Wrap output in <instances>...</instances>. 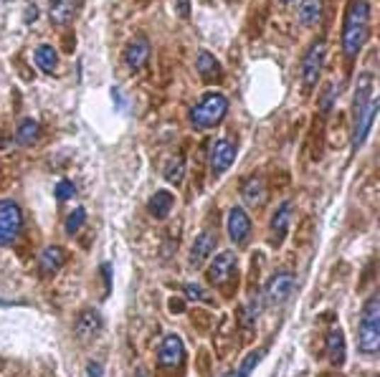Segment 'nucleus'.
Masks as SVG:
<instances>
[{
    "label": "nucleus",
    "mask_w": 380,
    "mask_h": 377,
    "mask_svg": "<svg viewBox=\"0 0 380 377\" xmlns=\"http://www.w3.org/2000/svg\"><path fill=\"white\" fill-rule=\"evenodd\" d=\"M125 61H127V66H130V71H135V74L142 71L150 61V43L145 41V38H137L135 43H130L125 51Z\"/></svg>",
    "instance_id": "6ab92c4d"
},
{
    "label": "nucleus",
    "mask_w": 380,
    "mask_h": 377,
    "mask_svg": "<svg viewBox=\"0 0 380 377\" xmlns=\"http://www.w3.org/2000/svg\"><path fill=\"white\" fill-rule=\"evenodd\" d=\"M74 195H77V190H74L72 180H61V183L56 185V201H72Z\"/></svg>",
    "instance_id": "c85d7f7f"
},
{
    "label": "nucleus",
    "mask_w": 380,
    "mask_h": 377,
    "mask_svg": "<svg viewBox=\"0 0 380 377\" xmlns=\"http://www.w3.org/2000/svg\"><path fill=\"white\" fill-rule=\"evenodd\" d=\"M291 210H294V206H291L289 201H284L276 210H274V215H272V246L274 248H279L281 243H284L286 233H289Z\"/></svg>",
    "instance_id": "9b49d317"
},
{
    "label": "nucleus",
    "mask_w": 380,
    "mask_h": 377,
    "mask_svg": "<svg viewBox=\"0 0 380 377\" xmlns=\"http://www.w3.org/2000/svg\"><path fill=\"white\" fill-rule=\"evenodd\" d=\"M38 137H41V127H38L36 119H23V122L18 124V130H16V140H18V145H23V147L36 145Z\"/></svg>",
    "instance_id": "5701e85b"
},
{
    "label": "nucleus",
    "mask_w": 380,
    "mask_h": 377,
    "mask_svg": "<svg viewBox=\"0 0 380 377\" xmlns=\"http://www.w3.org/2000/svg\"><path fill=\"white\" fill-rule=\"evenodd\" d=\"M172 206H175V198H172L170 190H157V193H155L152 198H150L147 210H150V215H152V218L165 220L167 215H170Z\"/></svg>",
    "instance_id": "aec40b11"
},
{
    "label": "nucleus",
    "mask_w": 380,
    "mask_h": 377,
    "mask_svg": "<svg viewBox=\"0 0 380 377\" xmlns=\"http://www.w3.org/2000/svg\"><path fill=\"white\" fill-rule=\"evenodd\" d=\"M196 69H198V77H201L206 84H218L220 77H223V69H220L218 59H216L213 53H208V51L198 53Z\"/></svg>",
    "instance_id": "dca6fc26"
},
{
    "label": "nucleus",
    "mask_w": 380,
    "mask_h": 377,
    "mask_svg": "<svg viewBox=\"0 0 380 377\" xmlns=\"http://www.w3.org/2000/svg\"><path fill=\"white\" fill-rule=\"evenodd\" d=\"M236 159V142L233 140H218L213 145V152H211V167H213V175H223L228 167L233 165Z\"/></svg>",
    "instance_id": "f8f14e48"
},
{
    "label": "nucleus",
    "mask_w": 380,
    "mask_h": 377,
    "mask_svg": "<svg viewBox=\"0 0 380 377\" xmlns=\"http://www.w3.org/2000/svg\"><path fill=\"white\" fill-rule=\"evenodd\" d=\"M375 114H378V96H373V99L368 101V106L355 117V132H352V145H355V147H360L362 142L368 140L370 127H373V122H375Z\"/></svg>",
    "instance_id": "ddd939ff"
},
{
    "label": "nucleus",
    "mask_w": 380,
    "mask_h": 377,
    "mask_svg": "<svg viewBox=\"0 0 380 377\" xmlns=\"http://www.w3.org/2000/svg\"><path fill=\"white\" fill-rule=\"evenodd\" d=\"M33 61H36V66L43 71V74H54V71H56V64H59L56 48H54V46H48V43H43V46H38L36 53H33Z\"/></svg>",
    "instance_id": "4be33fe9"
},
{
    "label": "nucleus",
    "mask_w": 380,
    "mask_h": 377,
    "mask_svg": "<svg viewBox=\"0 0 380 377\" xmlns=\"http://www.w3.org/2000/svg\"><path fill=\"white\" fill-rule=\"evenodd\" d=\"M183 294H185V299L203 301V304H216L213 296H211L208 291L203 289V286H198V283H185V286H183Z\"/></svg>",
    "instance_id": "bb28decb"
},
{
    "label": "nucleus",
    "mask_w": 380,
    "mask_h": 377,
    "mask_svg": "<svg viewBox=\"0 0 380 377\" xmlns=\"http://www.w3.org/2000/svg\"><path fill=\"white\" fill-rule=\"evenodd\" d=\"M101 330H104V319H101V314L96 312V309H84L77 317V325H74L77 337L79 339H86V342L94 339V337H99Z\"/></svg>",
    "instance_id": "9d476101"
},
{
    "label": "nucleus",
    "mask_w": 380,
    "mask_h": 377,
    "mask_svg": "<svg viewBox=\"0 0 380 377\" xmlns=\"http://www.w3.org/2000/svg\"><path fill=\"white\" fill-rule=\"evenodd\" d=\"M332 99H335V86H332V84H327V86H325V94H322V101H320V109H322V112H330V106H332Z\"/></svg>",
    "instance_id": "c756f323"
},
{
    "label": "nucleus",
    "mask_w": 380,
    "mask_h": 377,
    "mask_svg": "<svg viewBox=\"0 0 380 377\" xmlns=\"http://www.w3.org/2000/svg\"><path fill=\"white\" fill-rule=\"evenodd\" d=\"M223 377H236V372H226V375H223Z\"/></svg>",
    "instance_id": "72a5a7b5"
},
{
    "label": "nucleus",
    "mask_w": 380,
    "mask_h": 377,
    "mask_svg": "<svg viewBox=\"0 0 380 377\" xmlns=\"http://www.w3.org/2000/svg\"><path fill=\"white\" fill-rule=\"evenodd\" d=\"M175 8H178V16L180 18H188L190 16V0H175Z\"/></svg>",
    "instance_id": "7c9ffc66"
},
{
    "label": "nucleus",
    "mask_w": 380,
    "mask_h": 377,
    "mask_svg": "<svg viewBox=\"0 0 380 377\" xmlns=\"http://www.w3.org/2000/svg\"><path fill=\"white\" fill-rule=\"evenodd\" d=\"M262 357H264V349H254V352L241 362V367L236 370V377H251V372L256 370V365L262 362Z\"/></svg>",
    "instance_id": "cd10ccee"
},
{
    "label": "nucleus",
    "mask_w": 380,
    "mask_h": 377,
    "mask_svg": "<svg viewBox=\"0 0 380 377\" xmlns=\"http://www.w3.org/2000/svg\"><path fill=\"white\" fill-rule=\"evenodd\" d=\"M84 223H86V210H84V208H74V210L69 213V218H66V233H69V236H77Z\"/></svg>",
    "instance_id": "a878e982"
},
{
    "label": "nucleus",
    "mask_w": 380,
    "mask_h": 377,
    "mask_svg": "<svg viewBox=\"0 0 380 377\" xmlns=\"http://www.w3.org/2000/svg\"><path fill=\"white\" fill-rule=\"evenodd\" d=\"M345 357H347L345 334H342V330H340V327H332V330H330V334H327V360H330V365L342 367Z\"/></svg>",
    "instance_id": "a211bd4d"
},
{
    "label": "nucleus",
    "mask_w": 380,
    "mask_h": 377,
    "mask_svg": "<svg viewBox=\"0 0 380 377\" xmlns=\"http://www.w3.org/2000/svg\"><path fill=\"white\" fill-rule=\"evenodd\" d=\"M226 230H228V238H231L236 246L246 243V238L251 236V218H249V213H246L244 208H233V210L228 213Z\"/></svg>",
    "instance_id": "1a4fd4ad"
},
{
    "label": "nucleus",
    "mask_w": 380,
    "mask_h": 377,
    "mask_svg": "<svg viewBox=\"0 0 380 377\" xmlns=\"http://www.w3.org/2000/svg\"><path fill=\"white\" fill-rule=\"evenodd\" d=\"M216 236L211 233V230H206V233H201V236L193 241V246H190L188 251V264L193 266V269H198V266L203 264V261L208 259L211 254L216 251Z\"/></svg>",
    "instance_id": "4468645a"
},
{
    "label": "nucleus",
    "mask_w": 380,
    "mask_h": 377,
    "mask_svg": "<svg viewBox=\"0 0 380 377\" xmlns=\"http://www.w3.org/2000/svg\"><path fill=\"white\" fill-rule=\"evenodd\" d=\"M185 360V344L178 334H167L165 339L160 342V349H157V362L165 370H175L180 367Z\"/></svg>",
    "instance_id": "0eeeda50"
},
{
    "label": "nucleus",
    "mask_w": 380,
    "mask_h": 377,
    "mask_svg": "<svg viewBox=\"0 0 380 377\" xmlns=\"http://www.w3.org/2000/svg\"><path fill=\"white\" fill-rule=\"evenodd\" d=\"M241 198H244V203H249V208L262 206L264 198H267V185H264L262 177L249 180V183L244 185V190H241Z\"/></svg>",
    "instance_id": "412c9836"
},
{
    "label": "nucleus",
    "mask_w": 380,
    "mask_h": 377,
    "mask_svg": "<svg viewBox=\"0 0 380 377\" xmlns=\"http://www.w3.org/2000/svg\"><path fill=\"white\" fill-rule=\"evenodd\" d=\"M233 271H236V256L231 251H226V254L216 256L213 264L206 271V276H208V283H213V286H226L228 278L233 276Z\"/></svg>",
    "instance_id": "6e6552de"
},
{
    "label": "nucleus",
    "mask_w": 380,
    "mask_h": 377,
    "mask_svg": "<svg viewBox=\"0 0 380 377\" xmlns=\"http://www.w3.org/2000/svg\"><path fill=\"white\" fill-rule=\"evenodd\" d=\"M77 8H79V0H51V6H48V18H51V23L64 28L74 21L77 16Z\"/></svg>",
    "instance_id": "2eb2a0df"
},
{
    "label": "nucleus",
    "mask_w": 380,
    "mask_h": 377,
    "mask_svg": "<svg viewBox=\"0 0 380 377\" xmlns=\"http://www.w3.org/2000/svg\"><path fill=\"white\" fill-rule=\"evenodd\" d=\"M294 289H297V278L291 276V274L281 271V274H274L272 278H269V283L264 286V307L269 309H276L281 307L284 301H289V296L294 294Z\"/></svg>",
    "instance_id": "20e7f679"
},
{
    "label": "nucleus",
    "mask_w": 380,
    "mask_h": 377,
    "mask_svg": "<svg viewBox=\"0 0 380 377\" xmlns=\"http://www.w3.org/2000/svg\"><path fill=\"white\" fill-rule=\"evenodd\" d=\"M21 228H23V213H21L18 203L0 201V246L16 241Z\"/></svg>",
    "instance_id": "39448f33"
},
{
    "label": "nucleus",
    "mask_w": 380,
    "mask_h": 377,
    "mask_svg": "<svg viewBox=\"0 0 380 377\" xmlns=\"http://www.w3.org/2000/svg\"><path fill=\"white\" fill-rule=\"evenodd\" d=\"M279 3H284V6H289V3H294V0H279Z\"/></svg>",
    "instance_id": "473e14b6"
},
{
    "label": "nucleus",
    "mask_w": 380,
    "mask_h": 377,
    "mask_svg": "<svg viewBox=\"0 0 380 377\" xmlns=\"http://www.w3.org/2000/svg\"><path fill=\"white\" fill-rule=\"evenodd\" d=\"M228 112V99L218 91H211L206 94L190 112V122L196 124L198 130H208V127H216L220 119L226 117Z\"/></svg>",
    "instance_id": "7ed1b4c3"
},
{
    "label": "nucleus",
    "mask_w": 380,
    "mask_h": 377,
    "mask_svg": "<svg viewBox=\"0 0 380 377\" xmlns=\"http://www.w3.org/2000/svg\"><path fill=\"white\" fill-rule=\"evenodd\" d=\"M66 264V251L59 246H48L38 256V269L43 276H54L56 271H61V266Z\"/></svg>",
    "instance_id": "f3484780"
},
{
    "label": "nucleus",
    "mask_w": 380,
    "mask_h": 377,
    "mask_svg": "<svg viewBox=\"0 0 380 377\" xmlns=\"http://www.w3.org/2000/svg\"><path fill=\"white\" fill-rule=\"evenodd\" d=\"M86 372H89V377H101V365L91 360L89 365H86Z\"/></svg>",
    "instance_id": "2f4dec72"
},
{
    "label": "nucleus",
    "mask_w": 380,
    "mask_h": 377,
    "mask_svg": "<svg viewBox=\"0 0 380 377\" xmlns=\"http://www.w3.org/2000/svg\"><path fill=\"white\" fill-rule=\"evenodd\" d=\"M370 21H373V6L370 0H355L347 11V21H345L342 30V51L347 59H355L362 51V46L370 38Z\"/></svg>",
    "instance_id": "f257e3e1"
},
{
    "label": "nucleus",
    "mask_w": 380,
    "mask_h": 377,
    "mask_svg": "<svg viewBox=\"0 0 380 377\" xmlns=\"http://www.w3.org/2000/svg\"><path fill=\"white\" fill-rule=\"evenodd\" d=\"M322 0H302V6H299V23L302 26H315L320 23L322 18Z\"/></svg>",
    "instance_id": "b1692460"
},
{
    "label": "nucleus",
    "mask_w": 380,
    "mask_h": 377,
    "mask_svg": "<svg viewBox=\"0 0 380 377\" xmlns=\"http://www.w3.org/2000/svg\"><path fill=\"white\" fill-rule=\"evenodd\" d=\"M325 56H327V43L322 41H315L309 46L307 56L302 61V84L304 89H315L317 81L322 77V66H325Z\"/></svg>",
    "instance_id": "423d86ee"
},
{
    "label": "nucleus",
    "mask_w": 380,
    "mask_h": 377,
    "mask_svg": "<svg viewBox=\"0 0 380 377\" xmlns=\"http://www.w3.org/2000/svg\"><path fill=\"white\" fill-rule=\"evenodd\" d=\"M165 180L170 185H180L183 183V175H185V162L180 157H172V159H167V165H165Z\"/></svg>",
    "instance_id": "393cba45"
},
{
    "label": "nucleus",
    "mask_w": 380,
    "mask_h": 377,
    "mask_svg": "<svg viewBox=\"0 0 380 377\" xmlns=\"http://www.w3.org/2000/svg\"><path fill=\"white\" fill-rule=\"evenodd\" d=\"M380 299L378 294H373L362 309L360 325H357V349L362 354H378L380 347Z\"/></svg>",
    "instance_id": "f03ea898"
}]
</instances>
